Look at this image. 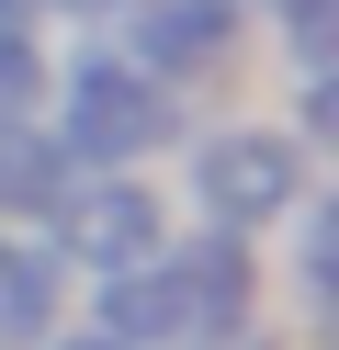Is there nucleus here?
I'll return each instance as SVG.
<instances>
[{"label": "nucleus", "instance_id": "8", "mask_svg": "<svg viewBox=\"0 0 339 350\" xmlns=\"http://www.w3.org/2000/svg\"><path fill=\"white\" fill-rule=\"evenodd\" d=\"M249 23H271L283 34V57L294 68H328V34H339V0H238Z\"/></svg>", "mask_w": 339, "mask_h": 350}, {"label": "nucleus", "instance_id": "14", "mask_svg": "<svg viewBox=\"0 0 339 350\" xmlns=\"http://www.w3.org/2000/svg\"><path fill=\"white\" fill-rule=\"evenodd\" d=\"M34 34H45V23H34V0H0V46H34Z\"/></svg>", "mask_w": 339, "mask_h": 350}, {"label": "nucleus", "instance_id": "13", "mask_svg": "<svg viewBox=\"0 0 339 350\" xmlns=\"http://www.w3.org/2000/svg\"><path fill=\"white\" fill-rule=\"evenodd\" d=\"M34 350H125V339H102V327H90V317H68V327H45Z\"/></svg>", "mask_w": 339, "mask_h": 350}, {"label": "nucleus", "instance_id": "2", "mask_svg": "<svg viewBox=\"0 0 339 350\" xmlns=\"http://www.w3.org/2000/svg\"><path fill=\"white\" fill-rule=\"evenodd\" d=\"M181 226H226V237H271L294 204L316 192V147L283 113H215L181 124Z\"/></svg>", "mask_w": 339, "mask_h": 350}, {"label": "nucleus", "instance_id": "5", "mask_svg": "<svg viewBox=\"0 0 339 350\" xmlns=\"http://www.w3.org/2000/svg\"><path fill=\"white\" fill-rule=\"evenodd\" d=\"M170 282H181V305H192V327H226V317H260L271 305V260H260V237H226V226H170Z\"/></svg>", "mask_w": 339, "mask_h": 350}, {"label": "nucleus", "instance_id": "4", "mask_svg": "<svg viewBox=\"0 0 339 350\" xmlns=\"http://www.w3.org/2000/svg\"><path fill=\"white\" fill-rule=\"evenodd\" d=\"M249 12L238 0H125V23H113V46L136 57V68L158 79V91H192V79H215V68H238L249 57Z\"/></svg>", "mask_w": 339, "mask_h": 350}, {"label": "nucleus", "instance_id": "6", "mask_svg": "<svg viewBox=\"0 0 339 350\" xmlns=\"http://www.w3.org/2000/svg\"><path fill=\"white\" fill-rule=\"evenodd\" d=\"M68 305H79V282L45 249V226H0V350H34L45 327H68Z\"/></svg>", "mask_w": 339, "mask_h": 350}, {"label": "nucleus", "instance_id": "11", "mask_svg": "<svg viewBox=\"0 0 339 350\" xmlns=\"http://www.w3.org/2000/svg\"><path fill=\"white\" fill-rule=\"evenodd\" d=\"M181 350H305V339H294V327H283V317L260 305V317H226V327H192Z\"/></svg>", "mask_w": 339, "mask_h": 350}, {"label": "nucleus", "instance_id": "1", "mask_svg": "<svg viewBox=\"0 0 339 350\" xmlns=\"http://www.w3.org/2000/svg\"><path fill=\"white\" fill-rule=\"evenodd\" d=\"M45 147H57L68 170H147L181 147V91H158L147 68H136L113 34H68V46H45Z\"/></svg>", "mask_w": 339, "mask_h": 350}, {"label": "nucleus", "instance_id": "12", "mask_svg": "<svg viewBox=\"0 0 339 350\" xmlns=\"http://www.w3.org/2000/svg\"><path fill=\"white\" fill-rule=\"evenodd\" d=\"M34 23H68V34H113L125 0H34Z\"/></svg>", "mask_w": 339, "mask_h": 350}, {"label": "nucleus", "instance_id": "10", "mask_svg": "<svg viewBox=\"0 0 339 350\" xmlns=\"http://www.w3.org/2000/svg\"><path fill=\"white\" fill-rule=\"evenodd\" d=\"M294 136H305V147H328V124H339V68H294Z\"/></svg>", "mask_w": 339, "mask_h": 350}, {"label": "nucleus", "instance_id": "3", "mask_svg": "<svg viewBox=\"0 0 339 350\" xmlns=\"http://www.w3.org/2000/svg\"><path fill=\"white\" fill-rule=\"evenodd\" d=\"M170 192L147 170H68V192L45 204V249L68 260V282H113V271H147L170 249Z\"/></svg>", "mask_w": 339, "mask_h": 350}, {"label": "nucleus", "instance_id": "7", "mask_svg": "<svg viewBox=\"0 0 339 350\" xmlns=\"http://www.w3.org/2000/svg\"><path fill=\"white\" fill-rule=\"evenodd\" d=\"M79 317L102 327V339H125V350H181V339H192V305H181L170 260L113 271V282H79Z\"/></svg>", "mask_w": 339, "mask_h": 350}, {"label": "nucleus", "instance_id": "9", "mask_svg": "<svg viewBox=\"0 0 339 350\" xmlns=\"http://www.w3.org/2000/svg\"><path fill=\"white\" fill-rule=\"evenodd\" d=\"M34 113H45V34L0 46V124H34Z\"/></svg>", "mask_w": 339, "mask_h": 350}]
</instances>
